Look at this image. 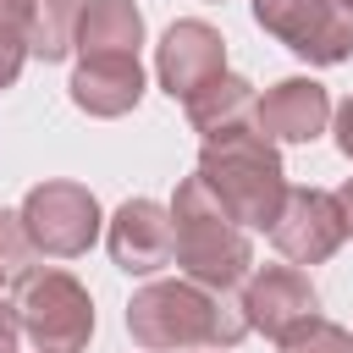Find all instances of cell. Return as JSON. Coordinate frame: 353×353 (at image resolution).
Instances as JSON below:
<instances>
[{"instance_id":"11","label":"cell","mask_w":353,"mask_h":353,"mask_svg":"<svg viewBox=\"0 0 353 353\" xmlns=\"http://www.w3.org/2000/svg\"><path fill=\"white\" fill-rule=\"evenodd\" d=\"M105 243L127 276H154L160 265H171V210L154 199H127L110 215Z\"/></svg>"},{"instance_id":"6","label":"cell","mask_w":353,"mask_h":353,"mask_svg":"<svg viewBox=\"0 0 353 353\" xmlns=\"http://www.w3.org/2000/svg\"><path fill=\"white\" fill-rule=\"evenodd\" d=\"M254 22L309 66H336L353 55V17L336 0H254Z\"/></svg>"},{"instance_id":"23","label":"cell","mask_w":353,"mask_h":353,"mask_svg":"<svg viewBox=\"0 0 353 353\" xmlns=\"http://www.w3.org/2000/svg\"><path fill=\"white\" fill-rule=\"evenodd\" d=\"M336 6H342V11H347V17H353V0H336Z\"/></svg>"},{"instance_id":"3","label":"cell","mask_w":353,"mask_h":353,"mask_svg":"<svg viewBox=\"0 0 353 353\" xmlns=\"http://www.w3.org/2000/svg\"><path fill=\"white\" fill-rule=\"evenodd\" d=\"M171 259L182 265L188 281H199L210 292H232V287L248 281V265H254L248 232L215 204V193L199 176L176 182V199H171Z\"/></svg>"},{"instance_id":"13","label":"cell","mask_w":353,"mask_h":353,"mask_svg":"<svg viewBox=\"0 0 353 353\" xmlns=\"http://www.w3.org/2000/svg\"><path fill=\"white\" fill-rule=\"evenodd\" d=\"M254 83L243 77V72H221V77H210L182 110H188V121H193V132H204V138H226V132H243V127H254Z\"/></svg>"},{"instance_id":"18","label":"cell","mask_w":353,"mask_h":353,"mask_svg":"<svg viewBox=\"0 0 353 353\" xmlns=\"http://www.w3.org/2000/svg\"><path fill=\"white\" fill-rule=\"evenodd\" d=\"M22 61H28V39H22V33H0V88L17 83Z\"/></svg>"},{"instance_id":"1","label":"cell","mask_w":353,"mask_h":353,"mask_svg":"<svg viewBox=\"0 0 353 353\" xmlns=\"http://www.w3.org/2000/svg\"><path fill=\"white\" fill-rule=\"evenodd\" d=\"M127 331L143 353H226L248 336V320L237 303H226V292H210L199 281H149L132 292L127 303Z\"/></svg>"},{"instance_id":"21","label":"cell","mask_w":353,"mask_h":353,"mask_svg":"<svg viewBox=\"0 0 353 353\" xmlns=\"http://www.w3.org/2000/svg\"><path fill=\"white\" fill-rule=\"evenodd\" d=\"M17 336H22V325H17V309L0 298V353H17Z\"/></svg>"},{"instance_id":"2","label":"cell","mask_w":353,"mask_h":353,"mask_svg":"<svg viewBox=\"0 0 353 353\" xmlns=\"http://www.w3.org/2000/svg\"><path fill=\"white\" fill-rule=\"evenodd\" d=\"M193 176L215 193V204H221L237 226L270 232V221L281 215L287 171H281L276 143H270L259 127H243V132H226V138H204Z\"/></svg>"},{"instance_id":"24","label":"cell","mask_w":353,"mask_h":353,"mask_svg":"<svg viewBox=\"0 0 353 353\" xmlns=\"http://www.w3.org/2000/svg\"><path fill=\"white\" fill-rule=\"evenodd\" d=\"M0 287H6V276H0Z\"/></svg>"},{"instance_id":"19","label":"cell","mask_w":353,"mask_h":353,"mask_svg":"<svg viewBox=\"0 0 353 353\" xmlns=\"http://www.w3.org/2000/svg\"><path fill=\"white\" fill-rule=\"evenodd\" d=\"M0 33H22L28 39V0H0Z\"/></svg>"},{"instance_id":"4","label":"cell","mask_w":353,"mask_h":353,"mask_svg":"<svg viewBox=\"0 0 353 353\" xmlns=\"http://www.w3.org/2000/svg\"><path fill=\"white\" fill-rule=\"evenodd\" d=\"M11 309L39 353H83L94 336V298L72 270H28Z\"/></svg>"},{"instance_id":"22","label":"cell","mask_w":353,"mask_h":353,"mask_svg":"<svg viewBox=\"0 0 353 353\" xmlns=\"http://www.w3.org/2000/svg\"><path fill=\"white\" fill-rule=\"evenodd\" d=\"M336 210H342V232L353 237V176H347V182L336 188Z\"/></svg>"},{"instance_id":"7","label":"cell","mask_w":353,"mask_h":353,"mask_svg":"<svg viewBox=\"0 0 353 353\" xmlns=\"http://www.w3.org/2000/svg\"><path fill=\"white\" fill-rule=\"evenodd\" d=\"M342 210H336V193L325 188H287L281 199V215L270 221V243L292 259V265H325L336 248H342Z\"/></svg>"},{"instance_id":"9","label":"cell","mask_w":353,"mask_h":353,"mask_svg":"<svg viewBox=\"0 0 353 353\" xmlns=\"http://www.w3.org/2000/svg\"><path fill=\"white\" fill-rule=\"evenodd\" d=\"M237 309H243L248 331H265V336L276 342L287 325L320 314V298H314V281H309L298 265H265V270H248Z\"/></svg>"},{"instance_id":"5","label":"cell","mask_w":353,"mask_h":353,"mask_svg":"<svg viewBox=\"0 0 353 353\" xmlns=\"http://www.w3.org/2000/svg\"><path fill=\"white\" fill-rule=\"evenodd\" d=\"M22 232L44 259H77L99 237V199L83 182H39L22 199Z\"/></svg>"},{"instance_id":"14","label":"cell","mask_w":353,"mask_h":353,"mask_svg":"<svg viewBox=\"0 0 353 353\" xmlns=\"http://www.w3.org/2000/svg\"><path fill=\"white\" fill-rule=\"evenodd\" d=\"M143 11L132 0H88L77 22V55H138Z\"/></svg>"},{"instance_id":"20","label":"cell","mask_w":353,"mask_h":353,"mask_svg":"<svg viewBox=\"0 0 353 353\" xmlns=\"http://www.w3.org/2000/svg\"><path fill=\"white\" fill-rule=\"evenodd\" d=\"M336 149H342V154L353 160V94H347V99L336 105Z\"/></svg>"},{"instance_id":"10","label":"cell","mask_w":353,"mask_h":353,"mask_svg":"<svg viewBox=\"0 0 353 353\" xmlns=\"http://www.w3.org/2000/svg\"><path fill=\"white\" fill-rule=\"evenodd\" d=\"M331 121V94L314 77H281L254 99V127L270 143H314Z\"/></svg>"},{"instance_id":"16","label":"cell","mask_w":353,"mask_h":353,"mask_svg":"<svg viewBox=\"0 0 353 353\" xmlns=\"http://www.w3.org/2000/svg\"><path fill=\"white\" fill-rule=\"evenodd\" d=\"M276 347H281V353H353V336H347L336 320L309 314V320L287 325V331L276 336Z\"/></svg>"},{"instance_id":"8","label":"cell","mask_w":353,"mask_h":353,"mask_svg":"<svg viewBox=\"0 0 353 353\" xmlns=\"http://www.w3.org/2000/svg\"><path fill=\"white\" fill-rule=\"evenodd\" d=\"M154 72H160V88L188 105L210 77L226 72V39H221L210 22L182 17V22L165 28V39H160V50H154Z\"/></svg>"},{"instance_id":"17","label":"cell","mask_w":353,"mask_h":353,"mask_svg":"<svg viewBox=\"0 0 353 353\" xmlns=\"http://www.w3.org/2000/svg\"><path fill=\"white\" fill-rule=\"evenodd\" d=\"M33 270V243L22 232V215L17 210H0V276L6 281H22Z\"/></svg>"},{"instance_id":"12","label":"cell","mask_w":353,"mask_h":353,"mask_svg":"<svg viewBox=\"0 0 353 353\" xmlns=\"http://www.w3.org/2000/svg\"><path fill=\"white\" fill-rule=\"evenodd\" d=\"M72 105L99 116V121H116L127 110H138L143 99V66L138 55H77V72H72Z\"/></svg>"},{"instance_id":"15","label":"cell","mask_w":353,"mask_h":353,"mask_svg":"<svg viewBox=\"0 0 353 353\" xmlns=\"http://www.w3.org/2000/svg\"><path fill=\"white\" fill-rule=\"evenodd\" d=\"M88 0H28V55L66 61L77 50V22Z\"/></svg>"}]
</instances>
